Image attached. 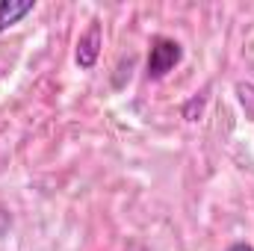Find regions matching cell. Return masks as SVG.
Segmentation results:
<instances>
[{
	"instance_id": "1",
	"label": "cell",
	"mask_w": 254,
	"mask_h": 251,
	"mask_svg": "<svg viewBox=\"0 0 254 251\" xmlns=\"http://www.w3.org/2000/svg\"><path fill=\"white\" fill-rule=\"evenodd\" d=\"M181 60H184V48H181L175 39H169V36H157V39L151 42L145 71H148L151 80H160V77H166Z\"/></svg>"
},
{
	"instance_id": "2",
	"label": "cell",
	"mask_w": 254,
	"mask_h": 251,
	"mask_svg": "<svg viewBox=\"0 0 254 251\" xmlns=\"http://www.w3.org/2000/svg\"><path fill=\"white\" fill-rule=\"evenodd\" d=\"M101 45H104V39H101V21H92L89 30L77 42V65L86 68V71L95 68L98 57H101Z\"/></svg>"
},
{
	"instance_id": "3",
	"label": "cell",
	"mask_w": 254,
	"mask_h": 251,
	"mask_svg": "<svg viewBox=\"0 0 254 251\" xmlns=\"http://www.w3.org/2000/svg\"><path fill=\"white\" fill-rule=\"evenodd\" d=\"M33 9H36L33 0H3V3H0V33L9 30V27H15V24H18L21 18H27Z\"/></svg>"
},
{
	"instance_id": "4",
	"label": "cell",
	"mask_w": 254,
	"mask_h": 251,
	"mask_svg": "<svg viewBox=\"0 0 254 251\" xmlns=\"http://www.w3.org/2000/svg\"><path fill=\"white\" fill-rule=\"evenodd\" d=\"M9 225H12V216H9V213H6V210L0 207V237H3L6 231H9Z\"/></svg>"
},
{
	"instance_id": "5",
	"label": "cell",
	"mask_w": 254,
	"mask_h": 251,
	"mask_svg": "<svg viewBox=\"0 0 254 251\" xmlns=\"http://www.w3.org/2000/svg\"><path fill=\"white\" fill-rule=\"evenodd\" d=\"M228 251H254V249L249 246V243H234V246H231Z\"/></svg>"
}]
</instances>
